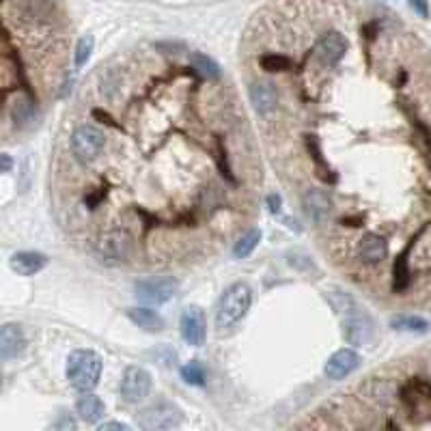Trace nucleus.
Masks as SVG:
<instances>
[{
  "instance_id": "obj_1",
  "label": "nucleus",
  "mask_w": 431,
  "mask_h": 431,
  "mask_svg": "<svg viewBox=\"0 0 431 431\" xmlns=\"http://www.w3.org/2000/svg\"><path fill=\"white\" fill-rule=\"evenodd\" d=\"M330 304L343 319V333L352 345H369L375 337V321L348 291L328 293Z\"/></svg>"
},
{
  "instance_id": "obj_2",
  "label": "nucleus",
  "mask_w": 431,
  "mask_h": 431,
  "mask_svg": "<svg viewBox=\"0 0 431 431\" xmlns=\"http://www.w3.org/2000/svg\"><path fill=\"white\" fill-rule=\"evenodd\" d=\"M253 304V291L246 283H233L231 287H227V291L223 293L218 308H216V326L220 330L233 328L235 323H240Z\"/></svg>"
},
{
  "instance_id": "obj_3",
  "label": "nucleus",
  "mask_w": 431,
  "mask_h": 431,
  "mask_svg": "<svg viewBox=\"0 0 431 431\" xmlns=\"http://www.w3.org/2000/svg\"><path fill=\"white\" fill-rule=\"evenodd\" d=\"M101 375V358L93 350H73L67 358V380L80 390L88 392L97 386Z\"/></svg>"
},
{
  "instance_id": "obj_4",
  "label": "nucleus",
  "mask_w": 431,
  "mask_h": 431,
  "mask_svg": "<svg viewBox=\"0 0 431 431\" xmlns=\"http://www.w3.org/2000/svg\"><path fill=\"white\" fill-rule=\"evenodd\" d=\"M181 420V410L168 399H156L138 412V425L147 431H160L177 427Z\"/></svg>"
},
{
  "instance_id": "obj_5",
  "label": "nucleus",
  "mask_w": 431,
  "mask_h": 431,
  "mask_svg": "<svg viewBox=\"0 0 431 431\" xmlns=\"http://www.w3.org/2000/svg\"><path fill=\"white\" fill-rule=\"evenodd\" d=\"M103 145H106L103 132L93 126H78L71 134V153L82 164L95 162L103 151Z\"/></svg>"
},
{
  "instance_id": "obj_6",
  "label": "nucleus",
  "mask_w": 431,
  "mask_h": 431,
  "mask_svg": "<svg viewBox=\"0 0 431 431\" xmlns=\"http://www.w3.org/2000/svg\"><path fill=\"white\" fill-rule=\"evenodd\" d=\"M136 298L145 304H164L177 293V280L173 278H143L134 285Z\"/></svg>"
},
{
  "instance_id": "obj_7",
  "label": "nucleus",
  "mask_w": 431,
  "mask_h": 431,
  "mask_svg": "<svg viewBox=\"0 0 431 431\" xmlns=\"http://www.w3.org/2000/svg\"><path fill=\"white\" fill-rule=\"evenodd\" d=\"M151 390V375L143 367H128L121 377V397L126 403H141Z\"/></svg>"
},
{
  "instance_id": "obj_8",
  "label": "nucleus",
  "mask_w": 431,
  "mask_h": 431,
  "mask_svg": "<svg viewBox=\"0 0 431 431\" xmlns=\"http://www.w3.org/2000/svg\"><path fill=\"white\" fill-rule=\"evenodd\" d=\"M179 328H181L183 341L190 343L192 348H201L205 343L207 326H205V315L198 306L183 308L181 319H179Z\"/></svg>"
},
{
  "instance_id": "obj_9",
  "label": "nucleus",
  "mask_w": 431,
  "mask_h": 431,
  "mask_svg": "<svg viewBox=\"0 0 431 431\" xmlns=\"http://www.w3.org/2000/svg\"><path fill=\"white\" fill-rule=\"evenodd\" d=\"M348 52V39L339 31H330L326 35H321L315 44V54L323 65H337Z\"/></svg>"
},
{
  "instance_id": "obj_10",
  "label": "nucleus",
  "mask_w": 431,
  "mask_h": 431,
  "mask_svg": "<svg viewBox=\"0 0 431 431\" xmlns=\"http://www.w3.org/2000/svg\"><path fill=\"white\" fill-rule=\"evenodd\" d=\"M358 365H360V356L354 350H339L328 358L326 367H323V373H326L328 380L339 382L352 375L358 369Z\"/></svg>"
},
{
  "instance_id": "obj_11",
  "label": "nucleus",
  "mask_w": 431,
  "mask_h": 431,
  "mask_svg": "<svg viewBox=\"0 0 431 431\" xmlns=\"http://www.w3.org/2000/svg\"><path fill=\"white\" fill-rule=\"evenodd\" d=\"M26 348V337L24 330L18 326V323H5L0 328V358L5 362L18 358Z\"/></svg>"
},
{
  "instance_id": "obj_12",
  "label": "nucleus",
  "mask_w": 431,
  "mask_h": 431,
  "mask_svg": "<svg viewBox=\"0 0 431 431\" xmlns=\"http://www.w3.org/2000/svg\"><path fill=\"white\" fill-rule=\"evenodd\" d=\"M356 253H358V259H360L362 263L375 265V263H380V261L386 259V255H388V244H386L384 238H380V235H375V233H367V235L358 242Z\"/></svg>"
},
{
  "instance_id": "obj_13",
  "label": "nucleus",
  "mask_w": 431,
  "mask_h": 431,
  "mask_svg": "<svg viewBox=\"0 0 431 431\" xmlns=\"http://www.w3.org/2000/svg\"><path fill=\"white\" fill-rule=\"evenodd\" d=\"M304 209H306L308 218L313 223L321 225L330 216L333 201H330V196L326 192H321V190H306V194H304Z\"/></svg>"
},
{
  "instance_id": "obj_14",
  "label": "nucleus",
  "mask_w": 431,
  "mask_h": 431,
  "mask_svg": "<svg viewBox=\"0 0 431 431\" xmlns=\"http://www.w3.org/2000/svg\"><path fill=\"white\" fill-rule=\"evenodd\" d=\"M9 265L20 276H35L48 265V257L41 253H35V250H22L9 259Z\"/></svg>"
},
{
  "instance_id": "obj_15",
  "label": "nucleus",
  "mask_w": 431,
  "mask_h": 431,
  "mask_svg": "<svg viewBox=\"0 0 431 431\" xmlns=\"http://www.w3.org/2000/svg\"><path fill=\"white\" fill-rule=\"evenodd\" d=\"M128 317L132 323H136L138 328L147 330V333H160L164 328V317L158 313V310H151V308H130L128 310Z\"/></svg>"
},
{
  "instance_id": "obj_16",
  "label": "nucleus",
  "mask_w": 431,
  "mask_h": 431,
  "mask_svg": "<svg viewBox=\"0 0 431 431\" xmlns=\"http://www.w3.org/2000/svg\"><path fill=\"white\" fill-rule=\"evenodd\" d=\"M76 410H78V416L86 422H97L103 414H106V405L103 401L93 395L91 390L88 392H82V397L78 399L76 403Z\"/></svg>"
},
{
  "instance_id": "obj_17",
  "label": "nucleus",
  "mask_w": 431,
  "mask_h": 431,
  "mask_svg": "<svg viewBox=\"0 0 431 431\" xmlns=\"http://www.w3.org/2000/svg\"><path fill=\"white\" fill-rule=\"evenodd\" d=\"M250 99L257 108V113L268 115L276 106V88L270 82H257L250 86Z\"/></svg>"
},
{
  "instance_id": "obj_18",
  "label": "nucleus",
  "mask_w": 431,
  "mask_h": 431,
  "mask_svg": "<svg viewBox=\"0 0 431 431\" xmlns=\"http://www.w3.org/2000/svg\"><path fill=\"white\" fill-rule=\"evenodd\" d=\"M390 326L401 333H427L429 321L418 315H397V317H392Z\"/></svg>"
},
{
  "instance_id": "obj_19",
  "label": "nucleus",
  "mask_w": 431,
  "mask_h": 431,
  "mask_svg": "<svg viewBox=\"0 0 431 431\" xmlns=\"http://www.w3.org/2000/svg\"><path fill=\"white\" fill-rule=\"evenodd\" d=\"M190 65H192V69H194L198 76H203V78H209V80L220 78V67H218V63H216L213 59H209L207 54H201V52L190 54Z\"/></svg>"
},
{
  "instance_id": "obj_20",
  "label": "nucleus",
  "mask_w": 431,
  "mask_h": 431,
  "mask_svg": "<svg viewBox=\"0 0 431 431\" xmlns=\"http://www.w3.org/2000/svg\"><path fill=\"white\" fill-rule=\"evenodd\" d=\"M259 242H261V231H259V229H250V231H246V233L235 242L233 255H235L238 259H246V257L259 246Z\"/></svg>"
},
{
  "instance_id": "obj_21",
  "label": "nucleus",
  "mask_w": 431,
  "mask_h": 431,
  "mask_svg": "<svg viewBox=\"0 0 431 431\" xmlns=\"http://www.w3.org/2000/svg\"><path fill=\"white\" fill-rule=\"evenodd\" d=\"M101 250H103L108 257L121 259V257H126V253H128V242H126L119 233H113V235H108V238L101 242Z\"/></svg>"
},
{
  "instance_id": "obj_22",
  "label": "nucleus",
  "mask_w": 431,
  "mask_h": 431,
  "mask_svg": "<svg viewBox=\"0 0 431 431\" xmlns=\"http://www.w3.org/2000/svg\"><path fill=\"white\" fill-rule=\"evenodd\" d=\"M291 65H293L291 59L285 56V54L272 52V54H263L261 56V67L265 71H287V69H291Z\"/></svg>"
},
{
  "instance_id": "obj_23",
  "label": "nucleus",
  "mask_w": 431,
  "mask_h": 431,
  "mask_svg": "<svg viewBox=\"0 0 431 431\" xmlns=\"http://www.w3.org/2000/svg\"><path fill=\"white\" fill-rule=\"evenodd\" d=\"M181 377L192 386H203L205 384V367L198 360H192L181 369Z\"/></svg>"
},
{
  "instance_id": "obj_24",
  "label": "nucleus",
  "mask_w": 431,
  "mask_h": 431,
  "mask_svg": "<svg viewBox=\"0 0 431 431\" xmlns=\"http://www.w3.org/2000/svg\"><path fill=\"white\" fill-rule=\"evenodd\" d=\"M93 46H95L93 35L80 37V41H78V46H76V67H84V65H86V61H88L91 54H93Z\"/></svg>"
},
{
  "instance_id": "obj_25",
  "label": "nucleus",
  "mask_w": 431,
  "mask_h": 431,
  "mask_svg": "<svg viewBox=\"0 0 431 431\" xmlns=\"http://www.w3.org/2000/svg\"><path fill=\"white\" fill-rule=\"evenodd\" d=\"M99 431H128L130 427L126 422H117V420H111V422H101L97 427Z\"/></svg>"
},
{
  "instance_id": "obj_26",
  "label": "nucleus",
  "mask_w": 431,
  "mask_h": 431,
  "mask_svg": "<svg viewBox=\"0 0 431 431\" xmlns=\"http://www.w3.org/2000/svg\"><path fill=\"white\" fill-rule=\"evenodd\" d=\"M410 7L420 16V18H427L429 16V7H427V0H410Z\"/></svg>"
},
{
  "instance_id": "obj_27",
  "label": "nucleus",
  "mask_w": 431,
  "mask_h": 431,
  "mask_svg": "<svg viewBox=\"0 0 431 431\" xmlns=\"http://www.w3.org/2000/svg\"><path fill=\"white\" fill-rule=\"evenodd\" d=\"M268 203H270V209H272V211H278V209H280V196L270 194V196H268Z\"/></svg>"
},
{
  "instance_id": "obj_28",
  "label": "nucleus",
  "mask_w": 431,
  "mask_h": 431,
  "mask_svg": "<svg viewBox=\"0 0 431 431\" xmlns=\"http://www.w3.org/2000/svg\"><path fill=\"white\" fill-rule=\"evenodd\" d=\"M0 160H3V173H9L11 171V158L7 153L0 156Z\"/></svg>"
}]
</instances>
